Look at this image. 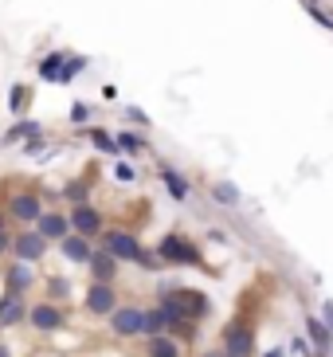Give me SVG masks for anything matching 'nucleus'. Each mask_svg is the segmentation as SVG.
Returning a JSON list of instances; mask_svg holds the SVG:
<instances>
[{
	"label": "nucleus",
	"instance_id": "5701e85b",
	"mask_svg": "<svg viewBox=\"0 0 333 357\" xmlns=\"http://www.w3.org/2000/svg\"><path fill=\"white\" fill-rule=\"evenodd\" d=\"M157 334H169L165 306H149V310H146V322H141V337H157Z\"/></svg>",
	"mask_w": 333,
	"mask_h": 357
},
{
	"label": "nucleus",
	"instance_id": "dca6fc26",
	"mask_svg": "<svg viewBox=\"0 0 333 357\" xmlns=\"http://www.w3.org/2000/svg\"><path fill=\"white\" fill-rule=\"evenodd\" d=\"M86 271H91L94 283H118V271H122V263L114 255L106 252V248H94L91 263H86Z\"/></svg>",
	"mask_w": 333,
	"mask_h": 357
},
{
	"label": "nucleus",
	"instance_id": "393cba45",
	"mask_svg": "<svg viewBox=\"0 0 333 357\" xmlns=\"http://www.w3.org/2000/svg\"><path fill=\"white\" fill-rule=\"evenodd\" d=\"M208 197L216 200V204H224V208H235V204H240V189H235L231 181H216Z\"/></svg>",
	"mask_w": 333,
	"mask_h": 357
},
{
	"label": "nucleus",
	"instance_id": "412c9836",
	"mask_svg": "<svg viewBox=\"0 0 333 357\" xmlns=\"http://www.w3.org/2000/svg\"><path fill=\"white\" fill-rule=\"evenodd\" d=\"M31 98H36V91H31V83H12L8 86V110L12 118H24L31 110Z\"/></svg>",
	"mask_w": 333,
	"mask_h": 357
},
{
	"label": "nucleus",
	"instance_id": "aec40b11",
	"mask_svg": "<svg viewBox=\"0 0 333 357\" xmlns=\"http://www.w3.org/2000/svg\"><path fill=\"white\" fill-rule=\"evenodd\" d=\"M146 357H185V342L173 334L146 337Z\"/></svg>",
	"mask_w": 333,
	"mask_h": 357
},
{
	"label": "nucleus",
	"instance_id": "6ab92c4d",
	"mask_svg": "<svg viewBox=\"0 0 333 357\" xmlns=\"http://www.w3.org/2000/svg\"><path fill=\"white\" fill-rule=\"evenodd\" d=\"M157 173H161V181H165V189H169V197H173V200H188V197H192L188 177H185V173H177L169 161H161V165H157Z\"/></svg>",
	"mask_w": 333,
	"mask_h": 357
},
{
	"label": "nucleus",
	"instance_id": "20e7f679",
	"mask_svg": "<svg viewBox=\"0 0 333 357\" xmlns=\"http://www.w3.org/2000/svg\"><path fill=\"white\" fill-rule=\"evenodd\" d=\"M52 252V243L43 240L36 228H16L12 231V259H24V263H43Z\"/></svg>",
	"mask_w": 333,
	"mask_h": 357
},
{
	"label": "nucleus",
	"instance_id": "7c9ffc66",
	"mask_svg": "<svg viewBox=\"0 0 333 357\" xmlns=\"http://www.w3.org/2000/svg\"><path fill=\"white\" fill-rule=\"evenodd\" d=\"M286 354H294V357H318V349L310 346V337H291V346H286Z\"/></svg>",
	"mask_w": 333,
	"mask_h": 357
},
{
	"label": "nucleus",
	"instance_id": "f257e3e1",
	"mask_svg": "<svg viewBox=\"0 0 333 357\" xmlns=\"http://www.w3.org/2000/svg\"><path fill=\"white\" fill-rule=\"evenodd\" d=\"M153 252L161 255L165 267H204V252H200V243L188 240L185 231H165Z\"/></svg>",
	"mask_w": 333,
	"mask_h": 357
},
{
	"label": "nucleus",
	"instance_id": "9b49d317",
	"mask_svg": "<svg viewBox=\"0 0 333 357\" xmlns=\"http://www.w3.org/2000/svg\"><path fill=\"white\" fill-rule=\"evenodd\" d=\"M31 228L40 231L47 243H59L63 236H71V216H67V212H59V208H43V216L31 224Z\"/></svg>",
	"mask_w": 333,
	"mask_h": 357
},
{
	"label": "nucleus",
	"instance_id": "6e6552de",
	"mask_svg": "<svg viewBox=\"0 0 333 357\" xmlns=\"http://www.w3.org/2000/svg\"><path fill=\"white\" fill-rule=\"evenodd\" d=\"M67 216H71V231H79V236H86V240H102V231H106V216L98 208H94V204H75L71 212H67Z\"/></svg>",
	"mask_w": 333,
	"mask_h": 357
},
{
	"label": "nucleus",
	"instance_id": "a878e982",
	"mask_svg": "<svg viewBox=\"0 0 333 357\" xmlns=\"http://www.w3.org/2000/svg\"><path fill=\"white\" fill-rule=\"evenodd\" d=\"M67 118H71V126H75V130H86V126L94 122V106L83 102V98H75L71 110H67Z\"/></svg>",
	"mask_w": 333,
	"mask_h": 357
},
{
	"label": "nucleus",
	"instance_id": "e433bc0d",
	"mask_svg": "<svg viewBox=\"0 0 333 357\" xmlns=\"http://www.w3.org/2000/svg\"><path fill=\"white\" fill-rule=\"evenodd\" d=\"M4 228H12V220H8V212L0 208V231H4Z\"/></svg>",
	"mask_w": 333,
	"mask_h": 357
},
{
	"label": "nucleus",
	"instance_id": "9d476101",
	"mask_svg": "<svg viewBox=\"0 0 333 357\" xmlns=\"http://www.w3.org/2000/svg\"><path fill=\"white\" fill-rule=\"evenodd\" d=\"M110 330H114L118 337H141V322H146V310L141 306H122L118 303V310L110 318Z\"/></svg>",
	"mask_w": 333,
	"mask_h": 357
},
{
	"label": "nucleus",
	"instance_id": "cd10ccee",
	"mask_svg": "<svg viewBox=\"0 0 333 357\" xmlns=\"http://www.w3.org/2000/svg\"><path fill=\"white\" fill-rule=\"evenodd\" d=\"M63 200H67V204H91V181H71V185H67V189L59 192Z\"/></svg>",
	"mask_w": 333,
	"mask_h": 357
},
{
	"label": "nucleus",
	"instance_id": "f704fd0d",
	"mask_svg": "<svg viewBox=\"0 0 333 357\" xmlns=\"http://www.w3.org/2000/svg\"><path fill=\"white\" fill-rule=\"evenodd\" d=\"M322 322L333 330V303H322Z\"/></svg>",
	"mask_w": 333,
	"mask_h": 357
},
{
	"label": "nucleus",
	"instance_id": "ddd939ff",
	"mask_svg": "<svg viewBox=\"0 0 333 357\" xmlns=\"http://www.w3.org/2000/svg\"><path fill=\"white\" fill-rule=\"evenodd\" d=\"M55 248H59V255H63L67 263H75V267H86L98 243H94V240H86V236H79V231H71V236H63V240L55 243Z\"/></svg>",
	"mask_w": 333,
	"mask_h": 357
},
{
	"label": "nucleus",
	"instance_id": "7ed1b4c3",
	"mask_svg": "<svg viewBox=\"0 0 333 357\" xmlns=\"http://www.w3.org/2000/svg\"><path fill=\"white\" fill-rule=\"evenodd\" d=\"M98 248H106L118 263H137V259H141V252H146L141 240H137L130 228H106L102 240H98Z\"/></svg>",
	"mask_w": 333,
	"mask_h": 357
},
{
	"label": "nucleus",
	"instance_id": "a211bd4d",
	"mask_svg": "<svg viewBox=\"0 0 333 357\" xmlns=\"http://www.w3.org/2000/svg\"><path fill=\"white\" fill-rule=\"evenodd\" d=\"M40 134H47V130H43V122L40 118H16V122H12L8 126V134L0 137V146H16V142H28V137H40Z\"/></svg>",
	"mask_w": 333,
	"mask_h": 357
},
{
	"label": "nucleus",
	"instance_id": "f8f14e48",
	"mask_svg": "<svg viewBox=\"0 0 333 357\" xmlns=\"http://www.w3.org/2000/svg\"><path fill=\"white\" fill-rule=\"evenodd\" d=\"M28 298L24 294H12V291H4L0 294V330H16V326H24L28 322Z\"/></svg>",
	"mask_w": 333,
	"mask_h": 357
},
{
	"label": "nucleus",
	"instance_id": "423d86ee",
	"mask_svg": "<svg viewBox=\"0 0 333 357\" xmlns=\"http://www.w3.org/2000/svg\"><path fill=\"white\" fill-rule=\"evenodd\" d=\"M219 349L228 357H255V330H251L247 322H240V318L228 322L224 326V346Z\"/></svg>",
	"mask_w": 333,
	"mask_h": 357
},
{
	"label": "nucleus",
	"instance_id": "4468645a",
	"mask_svg": "<svg viewBox=\"0 0 333 357\" xmlns=\"http://www.w3.org/2000/svg\"><path fill=\"white\" fill-rule=\"evenodd\" d=\"M67 47H52V52H43L40 59H36V79L40 83H52L59 86V75H63V63H67Z\"/></svg>",
	"mask_w": 333,
	"mask_h": 357
},
{
	"label": "nucleus",
	"instance_id": "b1692460",
	"mask_svg": "<svg viewBox=\"0 0 333 357\" xmlns=\"http://www.w3.org/2000/svg\"><path fill=\"white\" fill-rule=\"evenodd\" d=\"M86 67H91V59H86V55H67V63H63V75H59V86H71L75 79H79V75L86 71Z\"/></svg>",
	"mask_w": 333,
	"mask_h": 357
},
{
	"label": "nucleus",
	"instance_id": "0eeeda50",
	"mask_svg": "<svg viewBox=\"0 0 333 357\" xmlns=\"http://www.w3.org/2000/svg\"><path fill=\"white\" fill-rule=\"evenodd\" d=\"M28 326L36 330V334H59L63 326H67V314H63V306L59 303H36L28 310Z\"/></svg>",
	"mask_w": 333,
	"mask_h": 357
},
{
	"label": "nucleus",
	"instance_id": "f03ea898",
	"mask_svg": "<svg viewBox=\"0 0 333 357\" xmlns=\"http://www.w3.org/2000/svg\"><path fill=\"white\" fill-rule=\"evenodd\" d=\"M43 208H47V200H43V189H36V185L8 192V200H4V212L16 228H31L43 216Z\"/></svg>",
	"mask_w": 333,
	"mask_h": 357
},
{
	"label": "nucleus",
	"instance_id": "39448f33",
	"mask_svg": "<svg viewBox=\"0 0 333 357\" xmlns=\"http://www.w3.org/2000/svg\"><path fill=\"white\" fill-rule=\"evenodd\" d=\"M83 310L91 318H110L118 310V287L114 283H86V291H83Z\"/></svg>",
	"mask_w": 333,
	"mask_h": 357
},
{
	"label": "nucleus",
	"instance_id": "c756f323",
	"mask_svg": "<svg viewBox=\"0 0 333 357\" xmlns=\"http://www.w3.org/2000/svg\"><path fill=\"white\" fill-rule=\"evenodd\" d=\"M122 114H125V122H130V126H137V130H149V126H153V118H149L141 106H125Z\"/></svg>",
	"mask_w": 333,
	"mask_h": 357
},
{
	"label": "nucleus",
	"instance_id": "2eb2a0df",
	"mask_svg": "<svg viewBox=\"0 0 333 357\" xmlns=\"http://www.w3.org/2000/svg\"><path fill=\"white\" fill-rule=\"evenodd\" d=\"M79 137H86L102 158H122V146H118V137H114V130H106V126H98V122H91L86 130H79Z\"/></svg>",
	"mask_w": 333,
	"mask_h": 357
},
{
	"label": "nucleus",
	"instance_id": "1a4fd4ad",
	"mask_svg": "<svg viewBox=\"0 0 333 357\" xmlns=\"http://www.w3.org/2000/svg\"><path fill=\"white\" fill-rule=\"evenodd\" d=\"M36 283H40V275H36V263L12 259L8 267H4V291H12V294H28Z\"/></svg>",
	"mask_w": 333,
	"mask_h": 357
},
{
	"label": "nucleus",
	"instance_id": "4be33fe9",
	"mask_svg": "<svg viewBox=\"0 0 333 357\" xmlns=\"http://www.w3.org/2000/svg\"><path fill=\"white\" fill-rule=\"evenodd\" d=\"M118 146H122V153H149V134H141V130H114Z\"/></svg>",
	"mask_w": 333,
	"mask_h": 357
},
{
	"label": "nucleus",
	"instance_id": "f3484780",
	"mask_svg": "<svg viewBox=\"0 0 333 357\" xmlns=\"http://www.w3.org/2000/svg\"><path fill=\"white\" fill-rule=\"evenodd\" d=\"M302 326H306V334H310V346L318 349V357H330L333 354V330L330 326L313 314H302Z\"/></svg>",
	"mask_w": 333,
	"mask_h": 357
},
{
	"label": "nucleus",
	"instance_id": "bb28decb",
	"mask_svg": "<svg viewBox=\"0 0 333 357\" xmlns=\"http://www.w3.org/2000/svg\"><path fill=\"white\" fill-rule=\"evenodd\" d=\"M43 291H47V303H67V298H71V283H67L63 275H47Z\"/></svg>",
	"mask_w": 333,
	"mask_h": 357
},
{
	"label": "nucleus",
	"instance_id": "72a5a7b5",
	"mask_svg": "<svg viewBox=\"0 0 333 357\" xmlns=\"http://www.w3.org/2000/svg\"><path fill=\"white\" fill-rule=\"evenodd\" d=\"M102 98L114 106V102H118V86H114V83H106V86H102Z\"/></svg>",
	"mask_w": 333,
	"mask_h": 357
},
{
	"label": "nucleus",
	"instance_id": "c85d7f7f",
	"mask_svg": "<svg viewBox=\"0 0 333 357\" xmlns=\"http://www.w3.org/2000/svg\"><path fill=\"white\" fill-rule=\"evenodd\" d=\"M43 149H55V146H52V137H47V134H40V137H28V142H20V153H24V158H40Z\"/></svg>",
	"mask_w": 333,
	"mask_h": 357
},
{
	"label": "nucleus",
	"instance_id": "2f4dec72",
	"mask_svg": "<svg viewBox=\"0 0 333 357\" xmlns=\"http://www.w3.org/2000/svg\"><path fill=\"white\" fill-rule=\"evenodd\" d=\"M114 177H118V181H134V165H125V161L118 158V161H114Z\"/></svg>",
	"mask_w": 333,
	"mask_h": 357
},
{
	"label": "nucleus",
	"instance_id": "473e14b6",
	"mask_svg": "<svg viewBox=\"0 0 333 357\" xmlns=\"http://www.w3.org/2000/svg\"><path fill=\"white\" fill-rule=\"evenodd\" d=\"M8 252H12V228H4L0 231V259H4Z\"/></svg>",
	"mask_w": 333,
	"mask_h": 357
},
{
	"label": "nucleus",
	"instance_id": "4c0bfd02",
	"mask_svg": "<svg viewBox=\"0 0 333 357\" xmlns=\"http://www.w3.org/2000/svg\"><path fill=\"white\" fill-rule=\"evenodd\" d=\"M0 357H12V349H8V346H0Z\"/></svg>",
	"mask_w": 333,
	"mask_h": 357
},
{
	"label": "nucleus",
	"instance_id": "c9c22d12",
	"mask_svg": "<svg viewBox=\"0 0 333 357\" xmlns=\"http://www.w3.org/2000/svg\"><path fill=\"white\" fill-rule=\"evenodd\" d=\"M282 354H286V349H282V346H271V349H263V357H282Z\"/></svg>",
	"mask_w": 333,
	"mask_h": 357
}]
</instances>
